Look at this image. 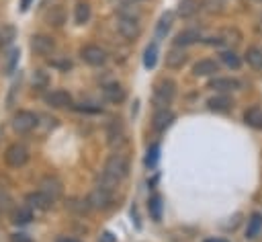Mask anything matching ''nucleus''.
<instances>
[{
	"label": "nucleus",
	"instance_id": "obj_22",
	"mask_svg": "<svg viewBox=\"0 0 262 242\" xmlns=\"http://www.w3.org/2000/svg\"><path fill=\"white\" fill-rule=\"evenodd\" d=\"M147 211H149V215H151L154 221H160L162 219V197L160 195H154L147 201Z\"/></svg>",
	"mask_w": 262,
	"mask_h": 242
},
{
	"label": "nucleus",
	"instance_id": "obj_37",
	"mask_svg": "<svg viewBox=\"0 0 262 242\" xmlns=\"http://www.w3.org/2000/svg\"><path fill=\"white\" fill-rule=\"evenodd\" d=\"M14 59H16V51H12V53H10V62H8V70H12V66H14Z\"/></svg>",
	"mask_w": 262,
	"mask_h": 242
},
{
	"label": "nucleus",
	"instance_id": "obj_34",
	"mask_svg": "<svg viewBox=\"0 0 262 242\" xmlns=\"http://www.w3.org/2000/svg\"><path fill=\"white\" fill-rule=\"evenodd\" d=\"M33 80H35V84H45V82H47V76H45V74H43L41 70H37V72H35V78H33Z\"/></svg>",
	"mask_w": 262,
	"mask_h": 242
},
{
	"label": "nucleus",
	"instance_id": "obj_31",
	"mask_svg": "<svg viewBox=\"0 0 262 242\" xmlns=\"http://www.w3.org/2000/svg\"><path fill=\"white\" fill-rule=\"evenodd\" d=\"M47 18H49V25H61V23H63V12H61V8H53Z\"/></svg>",
	"mask_w": 262,
	"mask_h": 242
},
{
	"label": "nucleus",
	"instance_id": "obj_20",
	"mask_svg": "<svg viewBox=\"0 0 262 242\" xmlns=\"http://www.w3.org/2000/svg\"><path fill=\"white\" fill-rule=\"evenodd\" d=\"M10 217H12V224L25 226V224H29V221L33 219V209H31V207H18V209L12 211Z\"/></svg>",
	"mask_w": 262,
	"mask_h": 242
},
{
	"label": "nucleus",
	"instance_id": "obj_5",
	"mask_svg": "<svg viewBox=\"0 0 262 242\" xmlns=\"http://www.w3.org/2000/svg\"><path fill=\"white\" fill-rule=\"evenodd\" d=\"M111 191L108 187H96L90 191V195L86 197V205L92 207V209H104L108 203H111Z\"/></svg>",
	"mask_w": 262,
	"mask_h": 242
},
{
	"label": "nucleus",
	"instance_id": "obj_9",
	"mask_svg": "<svg viewBox=\"0 0 262 242\" xmlns=\"http://www.w3.org/2000/svg\"><path fill=\"white\" fill-rule=\"evenodd\" d=\"M45 103L55 109H63V107H72V96L66 90H51L45 94Z\"/></svg>",
	"mask_w": 262,
	"mask_h": 242
},
{
	"label": "nucleus",
	"instance_id": "obj_19",
	"mask_svg": "<svg viewBox=\"0 0 262 242\" xmlns=\"http://www.w3.org/2000/svg\"><path fill=\"white\" fill-rule=\"evenodd\" d=\"M244 121H246V125H250L254 129H262V109L260 107H250L244 113Z\"/></svg>",
	"mask_w": 262,
	"mask_h": 242
},
{
	"label": "nucleus",
	"instance_id": "obj_38",
	"mask_svg": "<svg viewBox=\"0 0 262 242\" xmlns=\"http://www.w3.org/2000/svg\"><path fill=\"white\" fill-rule=\"evenodd\" d=\"M29 6H31V0H20V8H23V10H27Z\"/></svg>",
	"mask_w": 262,
	"mask_h": 242
},
{
	"label": "nucleus",
	"instance_id": "obj_39",
	"mask_svg": "<svg viewBox=\"0 0 262 242\" xmlns=\"http://www.w3.org/2000/svg\"><path fill=\"white\" fill-rule=\"evenodd\" d=\"M205 242H227V240H221V238H209V240H205Z\"/></svg>",
	"mask_w": 262,
	"mask_h": 242
},
{
	"label": "nucleus",
	"instance_id": "obj_33",
	"mask_svg": "<svg viewBox=\"0 0 262 242\" xmlns=\"http://www.w3.org/2000/svg\"><path fill=\"white\" fill-rule=\"evenodd\" d=\"M10 242H33L27 234H12L10 236Z\"/></svg>",
	"mask_w": 262,
	"mask_h": 242
},
{
	"label": "nucleus",
	"instance_id": "obj_29",
	"mask_svg": "<svg viewBox=\"0 0 262 242\" xmlns=\"http://www.w3.org/2000/svg\"><path fill=\"white\" fill-rule=\"evenodd\" d=\"M158 156H160V146L158 144H154L149 150H147V156H145V164L151 168V166H156V162H158Z\"/></svg>",
	"mask_w": 262,
	"mask_h": 242
},
{
	"label": "nucleus",
	"instance_id": "obj_27",
	"mask_svg": "<svg viewBox=\"0 0 262 242\" xmlns=\"http://www.w3.org/2000/svg\"><path fill=\"white\" fill-rule=\"evenodd\" d=\"M170 25H172V14H170V12H166V14L160 18L158 27H156V35H158V37H164V35H166V31L170 29Z\"/></svg>",
	"mask_w": 262,
	"mask_h": 242
},
{
	"label": "nucleus",
	"instance_id": "obj_21",
	"mask_svg": "<svg viewBox=\"0 0 262 242\" xmlns=\"http://www.w3.org/2000/svg\"><path fill=\"white\" fill-rule=\"evenodd\" d=\"M199 0H180V4H178V16H182V18H188V16H192L196 10H199Z\"/></svg>",
	"mask_w": 262,
	"mask_h": 242
},
{
	"label": "nucleus",
	"instance_id": "obj_26",
	"mask_svg": "<svg viewBox=\"0 0 262 242\" xmlns=\"http://www.w3.org/2000/svg\"><path fill=\"white\" fill-rule=\"evenodd\" d=\"M156 59H158V45L151 43L145 47V53H143V66L145 68H154L156 66Z\"/></svg>",
	"mask_w": 262,
	"mask_h": 242
},
{
	"label": "nucleus",
	"instance_id": "obj_2",
	"mask_svg": "<svg viewBox=\"0 0 262 242\" xmlns=\"http://www.w3.org/2000/svg\"><path fill=\"white\" fill-rule=\"evenodd\" d=\"M174 94H176V84L172 80H160L154 88V100H156L158 109H164L166 105H170Z\"/></svg>",
	"mask_w": 262,
	"mask_h": 242
},
{
	"label": "nucleus",
	"instance_id": "obj_8",
	"mask_svg": "<svg viewBox=\"0 0 262 242\" xmlns=\"http://www.w3.org/2000/svg\"><path fill=\"white\" fill-rule=\"evenodd\" d=\"M117 29H119V33H121L125 39H135V37L139 35V25H137V21H135L133 16H123V18H119Z\"/></svg>",
	"mask_w": 262,
	"mask_h": 242
},
{
	"label": "nucleus",
	"instance_id": "obj_23",
	"mask_svg": "<svg viewBox=\"0 0 262 242\" xmlns=\"http://www.w3.org/2000/svg\"><path fill=\"white\" fill-rule=\"evenodd\" d=\"M262 228V215L260 213H252V217L248 219V228H246V236L248 238H256L258 232Z\"/></svg>",
	"mask_w": 262,
	"mask_h": 242
},
{
	"label": "nucleus",
	"instance_id": "obj_4",
	"mask_svg": "<svg viewBox=\"0 0 262 242\" xmlns=\"http://www.w3.org/2000/svg\"><path fill=\"white\" fill-rule=\"evenodd\" d=\"M12 127L18 133H29V131H33L37 127V117L31 111H18L12 117Z\"/></svg>",
	"mask_w": 262,
	"mask_h": 242
},
{
	"label": "nucleus",
	"instance_id": "obj_24",
	"mask_svg": "<svg viewBox=\"0 0 262 242\" xmlns=\"http://www.w3.org/2000/svg\"><path fill=\"white\" fill-rule=\"evenodd\" d=\"M246 62H248V66H252L256 70H262V51L258 47H250L246 51Z\"/></svg>",
	"mask_w": 262,
	"mask_h": 242
},
{
	"label": "nucleus",
	"instance_id": "obj_6",
	"mask_svg": "<svg viewBox=\"0 0 262 242\" xmlns=\"http://www.w3.org/2000/svg\"><path fill=\"white\" fill-rule=\"evenodd\" d=\"M80 55L88 66H102L106 62V51L98 45H84L80 49Z\"/></svg>",
	"mask_w": 262,
	"mask_h": 242
},
{
	"label": "nucleus",
	"instance_id": "obj_13",
	"mask_svg": "<svg viewBox=\"0 0 262 242\" xmlns=\"http://www.w3.org/2000/svg\"><path fill=\"white\" fill-rule=\"evenodd\" d=\"M215 72H219V66L215 59H199L192 66V74L194 76H213Z\"/></svg>",
	"mask_w": 262,
	"mask_h": 242
},
{
	"label": "nucleus",
	"instance_id": "obj_30",
	"mask_svg": "<svg viewBox=\"0 0 262 242\" xmlns=\"http://www.w3.org/2000/svg\"><path fill=\"white\" fill-rule=\"evenodd\" d=\"M12 207V197L6 191H0V213H6Z\"/></svg>",
	"mask_w": 262,
	"mask_h": 242
},
{
	"label": "nucleus",
	"instance_id": "obj_16",
	"mask_svg": "<svg viewBox=\"0 0 262 242\" xmlns=\"http://www.w3.org/2000/svg\"><path fill=\"white\" fill-rule=\"evenodd\" d=\"M102 94H104V98L111 100V103H121V100L125 98V88H123L121 84H117V82H111V84H106V86L102 88Z\"/></svg>",
	"mask_w": 262,
	"mask_h": 242
},
{
	"label": "nucleus",
	"instance_id": "obj_12",
	"mask_svg": "<svg viewBox=\"0 0 262 242\" xmlns=\"http://www.w3.org/2000/svg\"><path fill=\"white\" fill-rule=\"evenodd\" d=\"M174 121V115H172V111H168L166 107L164 109H158L156 113H154V129L156 131H164L166 127H170V123Z\"/></svg>",
	"mask_w": 262,
	"mask_h": 242
},
{
	"label": "nucleus",
	"instance_id": "obj_36",
	"mask_svg": "<svg viewBox=\"0 0 262 242\" xmlns=\"http://www.w3.org/2000/svg\"><path fill=\"white\" fill-rule=\"evenodd\" d=\"M57 242H78V240L72 236H61V238H57Z\"/></svg>",
	"mask_w": 262,
	"mask_h": 242
},
{
	"label": "nucleus",
	"instance_id": "obj_25",
	"mask_svg": "<svg viewBox=\"0 0 262 242\" xmlns=\"http://www.w3.org/2000/svg\"><path fill=\"white\" fill-rule=\"evenodd\" d=\"M74 18H76L78 25L88 23V18H90V6L86 2H78L76 4V10H74Z\"/></svg>",
	"mask_w": 262,
	"mask_h": 242
},
{
	"label": "nucleus",
	"instance_id": "obj_18",
	"mask_svg": "<svg viewBox=\"0 0 262 242\" xmlns=\"http://www.w3.org/2000/svg\"><path fill=\"white\" fill-rule=\"evenodd\" d=\"M207 105H209V109H211V111L225 113V111H229V109H231V98H229L227 94H219V96L209 98V100H207Z\"/></svg>",
	"mask_w": 262,
	"mask_h": 242
},
{
	"label": "nucleus",
	"instance_id": "obj_15",
	"mask_svg": "<svg viewBox=\"0 0 262 242\" xmlns=\"http://www.w3.org/2000/svg\"><path fill=\"white\" fill-rule=\"evenodd\" d=\"M199 39H201V33H199L196 29H184V31H180V33L176 35L174 43H176V47H184V45L196 43Z\"/></svg>",
	"mask_w": 262,
	"mask_h": 242
},
{
	"label": "nucleus",
	"instance_id": "obj_3",
	"mask_svg": "<svg viewBox=\"0 0 262 242\" xmlns=\"http://www.w3.org/2000/svg\"><path fill=\"white\" fill-rule=\"evenodd\" d=\"M4 160H6L8 166L18 168V166H23V164L29 160V150H27L25 146H20V144H12V146H8L6 152H4Z\"/></svg>",
	"mask_w": 262,
	"mask_h": 242
},
{
	"label": "nucleus",
	"instance_id": "obj_7",
	"mask_svg": "<svg viewBox=\"0 0 262 242\" xmlns=\"http://www.w3.org/2000/svg\"><path fill=\"white\" fill-rule=\"evenodd\" d=\"M31 47H33V51L39 53V55H49V53L55 49V41H53V37H49V35H35L33 41H31Z\"/></svg>",
	"mask_w": 262,
	"mask_h": 242
},
{
	"label": "nucleus",
	"instance_id": "obj_14",
	"mask_svg": "<svg viewBox=\"0 0 262 242\" xmlns=\"http://www.w3.org/2000/svg\"><path fill=\"white\" fill-rule=\"evenodd\" d=\"M239 86H242V84H239V80H235V78H215V80H211V82H209V88L219 90V92L237 90Z\"/></svg>",
	"mask_w": 262,
	"mask_h": 242
},
{
	"label": "nucleus",
	"instance_id": "obj_17",
	"mask_svg": "<svg viewBox=\"0 0 262 242\" xmlns=\"http://www.w3.org/2000/svg\"><path fill=\"white\" fill-rule=\"evenodd\" d=\"M184 62H186V53H184L180 47H174V49H170V51L166 53V66L172 68V70L182 68Z\"/></svg>",
	"mask_w": 262,
	"mask_h": 242
},
{
	"label": "nucleus",
	"instance_id": "obj_10",
	"mask_svg": "<svg viewBox=\"0 0 262 242\" xmlns=\"http://www.w3.org/2000/svg\"><path fill=\"white\" fill-rule=\"evenodd\" d=\"M25 201H27V207H31V209H39V211L49 209V207H51V203H53V201H51L43 191L29 193V195L25 197Z\"/></svg>",
	"mask_w": 262,
	"mask_h": 242
},
{
	"label": "nucleus",
	"instance_id": "obj_32",
	"mask_svg": "<svg viewBox=\"0 0 262 242\" xmlns=\"http://www.w3.org/2000/svg\"><path fill=\"white\" fill-rule=\"evenodd\" d=\"M12 35H14V31H12L10 27H4V29L0 31V43H8V41L12 39Z\"/></svg>",
	"mask_w": 262,
	"mask_h": 242
},
{
	"label": "nucleus",
	"instance_id": "obj_11",
	"mask_svg": "<svg viewBox=\"0 0 262 242\" xmlns=\"http://www.w3.org/2000/svg\"><path fill=\"white\" fill-rule=\"evenodd\" d=\"M41 191L51 199V201H55L59 195H61V183L55 178V176H45L43 180H41Z\"/></svg>",
	"mask_w": 262,
	"mask_h": 242
},
{
	"label": "nucleus",
	"instance_id": "obj_28",
	"mask_svg": "<svg viewBox=\"0 0 262 242\" xmlns=\"http://www.w3.org/2000/svg\"><path fill=\"white\" fill-rule=\"evenodd\" d=\"M221 62L225 64V66H229V68H233V70H237L239 68V57L235 55V51H223L221 53Z\"/></svg>",
	"mask_w": 262,
	"mask_h": 242
},
{
	"label": "nucleus",
	"instance_id": "obj_1",
	"mask_svg": "<svg viewBox=\"0 0 262 242\" xmlns=\"http://www.w3.org/2000/svg\"><path fill=\"white\" fill-rule=\"evenodd\" d=\"M127 170H129V162L123 154H113L108 156L106 164H104V176L111 178V180H121L123 176H127Z\"/></svg>",
	"mask_w": 262,
	"mask_h": 242
},
{
	"label": "nucleus",
	"instance_id": "obj_35",
	"mask_svg": "<svg viewBox=\"0 0 262 242\" xmlns=\"http://www.w3.org/2000/svg\"><path fill=\"white\" fill-rule=\"evenodd\" d=\"M98 242H115V238H113V234H111V232H104V234H102V238H100Z\"/></svg>",
	"mask_w": 262,
	"mask_h": 242
}]
</instances>
